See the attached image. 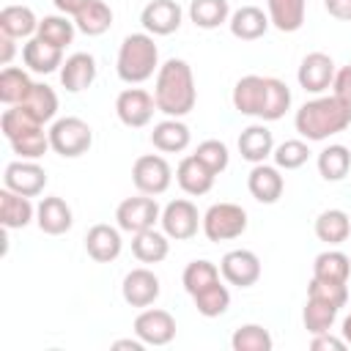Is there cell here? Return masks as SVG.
I'll return each instance as SVG.
<instances>
[{"instance_id":"cell-1","label":"cell","mask_w":351,"mask_h":351,"mask_svg":"<svg viewBox=\"0 0 351 351\" xmlns=\"http://www.w3.org/2000/svg\"><path fill=\"white\" fill-rule=\"evenodd\" d=\"M230 101L241 115L258 118L263 123L280 121L291 110V88L277 77L247 74L233 85Z\"/></svg>"},{"instance_id":"cell-2","label":"cell","mask_w":351,"mask_h":351,"mask_svg":"<svg viewBox=\"0 0 351 351\" xmlns=\"http://www.w3.org/2000/svg\"><path fill=\"white\" fill-rule=\"evenodd\" d=\"M154 101L156 110L167 118H184L197 104V88L192 66L181 58H167L154 80Z\"/></svg>"},{"instance_id":"cell-3","label":"cell","mask_w":351,"mask_h":351,"mask_svg":"<svg viewBox=\"0 0 351 351\" xmlns=\"http://www.w3.org/2000/svg\"><path fill=\"white\" fill-rule=\"evenodd\" d=\"M293 126L302 134V140L324 143V140H329V137H335L351 126V104H346L335 93L315 96L296 110Z\"/></svg>"},{"instance_id":"cell-4","label":"cell","mask_w":351,"mask_h":351,"mask_svg":"<svg viewBox=\"0 0 351 351\" xmlns=\"http://www.w3.org/2000/svg\"><path fill=\"white\" fill-rule=\"evenodd\" d=\"M159 47L154 41L151 33H129L121 47H118V58H115V71L121 77V82L126 85H140L145 80H151L159 71Z\"/></svg>"},{"instance_id":"cell-5","label":"cell","mask_w":351,"mask_h":351,"mask_svg":"<svg viewBox=\"0 0 351 351\" xmlns=\"http://www.w3.org/2000/svg\"><path fill=\"white\" fill-rule=\"evenodd\" d=\"M49 132V145L58 156L63 159H77L82 154L90 151L93 145V129L88 121L77 118V115H66V118H55Z\"/></svg>"},{"instance_id":"cell-6","label":"cell","mask_w":351,"mask_h":351,"mask_svg":"<svg viewBox=\"0 0 351 351\" xmlns=\"http://www.w3.org/2000/svg\"><path fill=\"white\" fill-rule=\"evenodd\" d=\"M208 241H230L247 230V211L236 203H214L203 214V228Z\"/></svg>"},{"instance_id":"cell-7","label":"cell","mask_w":351,"mask_h":351,"mask_svg":"<svg viewBox=\"0 0 351 351\" xmlns=\"http://www.w3.org/2000/svg\"><path fill=\"white\" fill-rule=\"evenodd\" d=\"M132 181L143 195H165L173 184V167L162 154H143L132 165Z\"/></svg>"},{"instance_id":"cell-8","label":"cell","mask_w":351,"mask_h":351,"mask_svg":"<svg viewBox=\"0 0 351 351\" xmlns=\"http://www.w3.org/2000/svg\"><path fill=\"white\" fill-rule=\"evenodd\" d=\"M162 217V208L156 203L154 195H137V197H123L115 208V225L123 230V233H140V230H148L159 222Z\"/></svg>"},{"instance_id":"cell-9","label":"cell","mask_w":351,"mask_h":351,"mask_svg":"<svg viewBox=\"0 0 351 351\" xmlns=\"http://www.w3.org/2000/svg\"><path fill=\"white\" fill-rule=\"evenodd\" d=\"M162 230L173 239V241H189L192 236H197V230L203 228V214L197 211V206L186 197H176L162 208L159 217Z\"/></svg>"},{"instance_id":"cell-10","label":"cell","mask_w":351,"mask_h":351,"mask_svg":"<svg viewBox=\"0 0 351 351\" xmlns=\"http://www.w3.org/2000/svg\"><path fill=\"white\" fill-rule=\"evenodd\" d=\"M154 112H156V101H154V93H148L145 88H123L115 99V115L129 129L148 126Z\"/></svg>"},{"instance_id":"cell-11","label":"cell","mask_w":351,"mask_h":351,"mask_svg":"<svg viewBox=\"0 0 351 351\" xmlns=\"http://www.w3.org/2000/svg\"><path fill=\"white\" fill-rule=\"evenodd\" d=\"M3 186L11 192H19L25 197H36L47 186V170L36 159H16L8 162L3 170Z\"/></svg>"},{"instance_id":"cell-12","label":"cell","mask_w":351,"mask_h":351,"mask_svg":"<svg viewBox=\"0 0 351 351\" xmlns=\"http://www.w3.org/2000/svg\"><path fill=\"white\" fill-rule=\"evenodd\" d=\"M261 258L252 252V250H230L222 255L219 261V274L228 285H236V288H250L261 280Z\"/></svg>"},{"instance_id":"cell-13","label":"cell","mask_w":351,"mask_h":351,"mask_svg":"<svg viewBox=\"0 0 351 351\" xmlns=\"http://www.w3.org/2000/svg\"><path fill=\"white\" fill-rule=\"evenodd\" d=\"M134 335L145 346H167L176 337V318L162 307H143L134 318Z\"/></svg>"},{"instance_id":"cell-14","label":"cell","mask_w":351,"mask_h":351,"mask_svg":"<svg viewBox=\"0 0 351 351\" xmlns=\"http://www.w3.org/2000/svg\"><path fill=\"white\" fill-rule=\"evenodd\" d=\"M335 71H337L335 60L326 52H307L299 63L296 80H299V88H304L307 93H324L332 88Z\"/></svg>"},{"instance_id":"cell-15","label":"cell","mask_w":351,"mask_h":351,"mask_svg":"<svg viewBox=\"0 0 351 351\" xmlns=\"http://www.w3.org/2000/svg\"><path fill=\"white\" fill-rule=\"evenodd\" d=\"M162 293V282L159 277L140 266V269H132L126 277H123V285H121V296L129 307H151Z\"/></svg>"},{"instance_id":"cell-16","label":"cell","mask_w":351,"mask_h":351,"mask_svg":"<svg viewBox=\"0 0 351 351\" xmlns=\"http://www.w3.org/2000/svg\"><path fill=\"white\" fill-rule=\"evenodd\" d=\"M181 22H184V11L176 0H151L140 11V25L151 36H170L181 27Z\"/></svg>"},{"instance_id":"cell-17","label":"cell","mask_w":351,"mask_h":351,"mask_svg":"<svg viewBox=\"0 0 351 351\" xmlns=\"http://www.w3.org/2000/svg\"><path fill=\"white\" fill-rule=\"evenodd\" d=\"M247 189L258 203H266V206L277 203L282 197V192H285L282 170L277 165H266V162L252 165V170L247 176Z\"/></svg>"},{"instance_id":"cell-18","label":"cell","mask_w":351,"mask_h":351,"mask_svg":"<svg viewBox=\"0 0 351 351\" xmlns=\"http://www.w3.org/2000/svg\"><path fill=\"white\" fill-rule=\"evenodd\" d=\"M36 225L41 233L47 236H63L66 230H71L74 225V214H71V206L58 197V195H49V197H41V203L36 206Z\"/></svg>"},{"instance_id":"cell-19","label":"cell","mask_w":351,"mask_h":351,"mask_svg":"<svg viewBox=\"0 0 351 351\" xmlns=\"http://www.w3.org/2000/svg\"><path fill=\"white\" fill-rule=\"evenodd\" d=\"M123 250V239H121V228L118 225H107L99 222L85 233V252L96 261V263H110L121 255Z\"/></svg>"},{"instance_id":"cell-20","label":"cell","mask_w":351,"mask_h":351,"mask_svg":"<svg viewBox=\"0 0 351 351\" xmlns=\"http://www.w3.org/2000/svg\"><path fill=\"white\" fill-rule=\"evenodd\" d=\"M96 71H99V66H96V58L90 52H74L63 60L58 74H60V85L69 93H80V90L93 85Z\"/></svg>"},{"instance_id":"cell-21","label":"cell","mask_w":351,"mask_h":351,"mask_svg":"<svg viewBox=\"0 0 351 351\" xmlns=\"http://www.w3.org/2000/svg\"><path fill=\"white\" fill-rule=\"evenodd\" d=\"M239 154L250 165L266 162L274 154V134H271V129L263 121L261 123H250L247 129H241V134H239Z\"/></svg>"},{"instance_id":"cell-22","label":"cell","mask_w":351,"mask_h":351,"mask_svg":"<svg viewBox=\"0 0 351 351\" xmlns=\"http://www.w3.org/2000/svg\"><path fill=\"white\" fill-rule=\"evenodd\" d=\"M22 60L33 74H52V71H60L63 66V49L33 36L22 44Z\"/></svg>"},{"instance_id":"cell-23","label":"cell","mask_w":351,"mask_h":351,"mask_svg":"<svg viewBox=\"0 0 351 351\" xmlns=\"http://www.w3.org/2000/svg\"><path fill=\"white\" fill-rule=\"evenodd\" d=\"M189 140H192V132L181 118H165V121L154 123L151 145L159 154H181L189 148Z\"/></svg>"},{"instance_id":"cell-24","label":"cell","mask_w":351,"mask_h":351,"mask_svg":"<svg viewBox=\"0 0 351 351\" xmlns=\"http://www.w3.org/2000/svg\"><path fill=\"white\" fill-rule=\"evenodd\" d=\"M214 178H217V176H214L195 154L184 156V159L178 162V167H176V181H178V186H181L186 195H192V197H200V195L211 192Z\"/></svg>"},{"instance_id":"cell-25","label":"cell","mask_w":351,"mask_h":351,"mask_svg":"<svg viewBox=\"0 0 351 351\" xmlns=\"http://www.w3.org/2000/svg\"><path fill=\"white\" fill-rule=\"evenodd\" d=\"M269 25H271L269 14L258 5H241V8L230 11V19H228L230 33L241 41H258L261 36H266Z\"/></svg>"},{"instance_id":"cell-26","label":"cell","mask_w":351,"mask_h":351,"mask_svg":"<svg viewBox=\"0 0 351 351\" xmlns=\"http://www.w3.org/2000/svg\"><path fill=\"white\" fill-rule=\"evenodd\" d=\"M36 219V206L30 203V197L11 192V189H0V222L5 230H19L27 228Z\"/></svg>"},{"instance_id":"cell-27","label":"cell","mask_w":351,"mask_h":351,"mask_svg":"<svg viewBox=\"0 0 351 351\" xmlns=\"http://www.w3.org/2000/svg\"><path fill=\"white\" fill-rule=\"evenodd\" d=\"M38 16L33 14V8L30 5H5L3 11H0V33L3 36H11V38H22V41H27V38H33L36 36V30H38Z\"/></svg>"},{"instance_id":"cell-28","label":"cell","mask_w":351,"mask_h":351,"mask_svg":"<svg viewBox=\"0 0 351 351\" xmlns=\"http://www.w3.org/2000/svg\"><path fill=\"white\" fill-rule=\"evenodd\" d=\"M132 255L140 263H162L170 255V236L156 228L140 230L132 236Z\"/></svg>"},{"instance_id":"cell-29","label":"cell","mask_w":351,"mask_h":351,"mask_svg":"<svg viewBox=\"0 0 351 351\" xmlns=\"http://www.w3.org/2000/svg\"><path fill=\"white\" fill-rule=\"evenodd\" d=\"M266 14L280 33H296L307 16V0H266Z\"/></svg>"},{"instance_id":"cell-30","label":"cell","mask_w":351,"mask_h":351,"mask_svg":"<svg viewBox=\"0 0 351 351\" xmlns=\"http://www.w3.org/2000/svg\"><path fill=\"white\" fill-rule=\"evenodd\" d=\"M19 107H22V110H27L38 123H49V121H55L60 101H58L55 88H49L47 82H33L30 93L19 101Z\"/></svg>"},{"instance_id":"cell-31","label":"cell","mask_w":351,"mask_h":351,"mask_svg":"<svg viewBox=\"0 0 351 351\" xmlns=\"http://www.w3.org/2000/svg\"><path fill=\"white\" fill-rule=\"evenodd\" d=\"M315 236L318 241L337 247L351 236V217L343 208H326L315 217Z\"/></svg>"},{"instance_id":"cell-32","label":"cell","mask_w":351,"mask_h":351,"mask_svg":"<svg viewBox=\"0 0 351 351\" xmlns=\"http://www.w3.org/2000/svg\"><path fill=\"white\" fill-rule=\"evenodd\" d=\"M74 25L85 36H101L112 27V8L104 0H88L74 16Z\"/></svg>"},{"instance_id":"cell-33","label":"cell","mask_w":351,"mask_h":351,"mask_svg":"<svg viewBox=\"0 0 351 351\" xmlns=\"http://www.w3.org/2000/svg\"><path fill=\"white\" fill-rule=\"evenodd\" d=\"M315 165H318V173L324 181H343L351 170V151L340 143H332L318 151Z\"/></svg>"},{"instance_id":"cell-34","label":"cell","mask_w":351,"mask_h":351,"mask_svg":"<svg viewBox=\"0 0 351 351\" xmlns=\"http://www.w3.org/2000/svg\"><path fill=\"white\" fill-rule=\"evenodd\" d=\"M351 274V258L340 250H324L313 261V277L329 280V282H348Z\"/></svg>"},{"instance_id":"cell-35","label":"cell","mask_w":351,"mask_h":351,"mask_svg":"<svg viewBox=\"0 0 351 351\" xmlns=\"http://www.w3.org/2000/svg\"><path fill=\"white\" fill-rule=\"evenodd\" d=\"M192 302H195V310L203 315V318H219L228 313L230 307V291L228 285H222L219 280L200 288L197 293H192Z\"/></svg>"},{"instance_id":"cell-36","label":"cell","mask_w":351,"mask_h":351,"mask_svg":"<svg viewBox=\"0 0 351 351\" xmlns=\"http://www.w3.org/2000/svg\"><path fill=\"white\" fill-rule=\"evenodd\" d=\"M74 33H77V25L66 14H49V16H44L38 22V30H36L38 38H44L47 44H52L58 49H66L74 41Z\"/></svg>"},{"instance_id":"cell-37","label":"cell","mask_w":351,"mask_h":351,"mask_svg":"<svg viewBox=\"0 0 351 351\" xmlns=\"http://www.w3.org/2000/svg\"><path fill=\"white\" fill-rule=\"evenodd\" d=\"M30 88H33V80H30V74H27L25 69H19V66H5V69L0 71V101H3L5 107L19 104V101L30 93Z\"/></svg>"},{"instance_id":"cell-38","label":"cell","mask_w":351,"mask_h":351,"mask_svg":"<svg viewBox=\"0 0 351 351\" xmlns=\"http://www.w3.org/2000/svg\"><path fill=\"white\" fill-rule=\"evenodd\" d=\"M189 19L195 22V27L214 30L230 19V5H228V0H192Z\"/></svg>"},{"instance_id":"cell-39","label":"cell","mask_w":351,"mask_h":351,"mask_svg":"<svg viewBox=\"0 0 351 351\" xmlns=\"http://www.w3.org/2000/svg\"><path fill=\"white\" fill-rule=\"evenodd\" d=\"M337 313L340 307L329 304V302H321V299H313L307 296L304 302V310H302V321H304V329L310 335H318V332H329L337 321Z\"/></svg>"},{"instance_id":"cell-40","label":"cell","mask_w":351,"mask_h":351,"mask_svg":"<svg viewBox=\"0 0 351 351\" xmlns=\"http://www.w3.org/2000/svg\"><path fill=\"white\" fill-rule=\"evenodd\" d=\"M274 340L269 335V329H263L261 324H244L230 335V348L233 351H271Z\"/></svg>"},{"instance_id":"cell-41","label":"cell","mask_w":351,"mask_h":351,"mask_svg":"<svg viewBox=\"0 0 351 351\" xmlns=\"http://www.w3.org/2000/svg\"><path fill=\"white\" fill-rule=\"evenodd\" d=\"M219 277H222V274H219V266L211 263V261H206V258H200V261H189V263H186V269H184V274H181V282H184V291L192 296V293H197L200 288L217 282Z\"/></svg>"},{"instance_id":"cell-42","label":"cell","mask_w":351,"mask_h":351,"mask_svg":"<svg viewBox=\"0 0 351 351\" xmlns=\"http://www.w3.org/2000/svg\"><path fill=\"white\" fill-rule=\"evenodd\" d=\"M38 126H44V123H38L27 110H22L19 104H14V107H8L3 115H0V132H3V137L11 143V140H16V137H22V134H27V132H33V129H38Z\"/></svg>"},{"instance_id":"cell-43","label":"cell","mask_w":351,"mask_h":351,"mask_svg":"<svg viewBox=\"0 0 351 351\" xmlns=\"http://www.w3.org/2000/svg\"><path fill=\"white\" fill-rule=\"evenodd\" d=\"M271 159L280 170H299L310 159V145L307 140H282L280 145H274Z\"/></svg>"},{"instance_id":"cell-44","label":"cell","mask_w":351,"mask_h":351,"mask_svg":"<svg viewBox=\"0 0 351 351\" xmlns=\"http://www.w3.org/2000/svg\"><path fill=\"white\" fill-rule=\"evenodd\" d=\"M8 145H11V151H14L19 159H36V162L52 148V145H49V132H44V126H38V129H33V132H27V134L11 140Z\"/></svg>"},{"instance_id":"cell-45","label":"cell","mask_w":351,"mask_h":351,"mask_svg":"<svg viewBox=\"0 0 351 351\" xmlns=\"http://www.w3.org/2000/svg\"><path fill=\"white\" fill-rule=\"evenodd\" d=\"M195 156H197L214 176L225 173L228 165H230V154H228V145H225L222 140H203V143L195 148Z\"/></svg>"},{"instance_id":"cell-46","label":"cell","mask_w":351,"mask_h":351,"mask_svg":"<svg viewBox=\"0 0 351 351\" xmlns=\"http://www.w3.org/2000/svg\"><path fill=\"white\" fill-rule=\"evenodd\" d=\"M307 296L329 302L335 307H346V302H348V282H329V280L313 277L310 285H307Z\"/></svg>"},{"instance_id":"cell-47","label":"cell","mask_w":351,"mask_h":351,"mask_svg":"<svg viewBox=\"0 0 351 351\" xmlns=\"http://www.w3.org/2000/svg\"><path fill=\"white\" fill-rule=\"evenodd\" d=\"M348 343L343 340V335L337 337V335H332V329L329 332H318V335H310V348L313 351H343Z\"/></svg>"},{"instance_id":"cell-48","label":"cell","mask_w":351,"mask_h":351,"mask_svg":"<svg viewBox=\"0 0 351 351\" xmlns=\"http://www.w3.org/2000/svg\"><path fill=\"white\" fill-rule=\"evenodd\" d=\"M332 93H335L337 99H343L346 104H351V63L335 71V80H332Z\"/></svg>"},{"instance_id":"cell-49","label":"cell","mask_w":351,"mask_h":351,"mask_svg":"<svg viewBox=\"0 0 351 351\" xmlns=\"http://www.w3.org/2000/svg\"><path fill=\"white\" fill-rule=\"evenodd\" d=\"M324 8L329 11V16L340 22H351V0H324Z\"/></svg>"},{"instance_id":"cell-50","label":"cell","mask_w":351,"mask_h":351,"mask_svg":"<svg viewBox=\"0 0 351 351\" xmlns=\"http://www.w3.org/2000/svg\"><path fill=\"white\" fill-rule=\"evenodd\" d=\"M14 41H16V38H11V36H3V33H0V47H3L0 63H3V66H11V58H14V52H16Z\"/></svg>"},{"instance_id":"cell-51","label":"cell","mask_w":351,"mask_h":351,"mask_svg":"<svg viewBox=\"0 0 351 351\" xmlns=\"http://www.w3.org/2000/svg\"><path fill=\"white\" fill-rule=\"evenodd\" d=\"M52 3H55V8H58L60 14L74 16V14H77V11H80V8H82L88 0H52Z\"/></svg>"},{"instance_id":"cell-52","label":"cell","mask_w":351,"mask_h":351,"mask_svg":"<svg viewBox=\"0 0 351 351\" xmlns=\"http://www.w3.org/2000/svg\"><path fill=\"white\" fill-rule=\"evenodd\" d=\"M112 348H115V351H118V348H129V351H143V348H145V343H143V340H140V337L134 335V337H126V340H115V343H112Z\"/></svg>"},{"instance_id":"cell-53","label":"cell","mask_w":351,"mask_h":351,"mask_svg":"<svg viewBox=\"0 0 351 351\" xmlns=\"http://www.w3.org/2000/svg\"><path fill=\"white\" fill-rule=\"evenodd\" d=\"M340 335H343V340L351 346V313L343 318V324H340Z\"/></svg>"}]
</instances>
